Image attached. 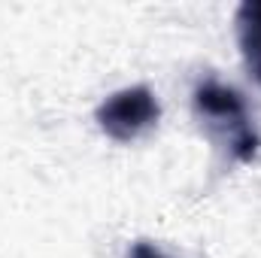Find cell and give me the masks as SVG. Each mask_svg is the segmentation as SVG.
I'll return each instance as SVG.
<instances>
[{
  "mask_svg": "<svg viewBox=\"0 0 261 258\" xmlns=\"http://www.w3.org/2000/svg\"><path fill=\"white\" fill-rule=\"evenodd\" d=\"M195 116L206 137L225 152L234 164H249L258 155L261 137L255 122L249 116V107L243 94L231 85H222L216 79H206L195 88Z\"/></svg>",
  "mask_w": 261,
  "mask_h": 258,
  "instance_id": "cell-1",
  "label": "cell"
},
{
  "mask_svg": "<svg viewBox=\"0 0 261 258\" xmlns=\"http://www.w3.org/2000/svg\"><path fill=\"white\" fill-rule=\"evenodd\" d=\"M94 122H97V128L103 131L110 140L134 143V140L146 137L161 122V104H158L155 91L146 88V85L122 88V91L110 94L97 107Z\"/></svg>",
  "mask_w": 261,
  "mask_h": 258,
  "instance_id": "cell-2",
  "label": "cell"
},
{
  "mask_svg": "<svg viewBox=\"0 0 261 258\" xmlns=\"http://www.w3.org/2000/svg\"><path fill=\"white\" fill-rule=\"evenodd\" d=\"M234 24H237V43H240L243 64L249 70V76L261 85V0L240 3Z\"/></svg>",
  "mask_w": 261,
  "mask_h": 258,
  "instance_id": "cell-3",
  "label": "cell"
},
{
  "mask_svg": "<svg viewBox=\"0 0 261 258\" xmlns=\"http://www.w3.org/2000/svg\"><path fill=\"white\" fill-rule=\"evenodd\" d=\"M128 258H167L155 243H149V240H137L134 246H130V255Z\"/></svg>",
  "mask_w": 261,
  "mask_h": 258,
  "instance_id": "cell-4",
  "label": "cell"
}]
</instances>
